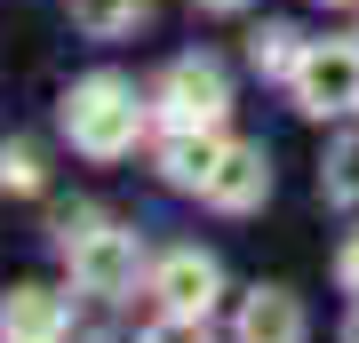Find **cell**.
<instances>
[{"mask_svg": "<svg viewBox=\"0 0 359 343\" xmlns=\"http://www.w3.org/2000/svg\"><path fill=\"white\" fill-rule=\"evenodd\" d=\"M0 184H8V191H40V184H48V168H40L32 144H0Z\"/></svg>", "mask_w": 359, "mask_h": 343, "instance_id": "cell-13", "label": "cell"}, {"mask_svg": "<svg viewBox=\"0 0 359 343\" xmlns=\"http://www.w3.org/2000/svg\"><path fill=\"white\" fill-rule=\"evenodd\" d=\"M327 8H351V0H327Z\"/></svg>", "mask_w": 359, "mask_h": 343, "instance_id": "cell-17", "label": "cell"}, {"mask_svg": "<svg viewBox=\"0 0 359 343\" xmlns=\"http://www.w3.org/2000/svg\"><path fill=\"white\" fill-rule=\"evenodd\" d=\"M56 240H65V255H72V288H80V295L112 304V295L136 288V264H144L136 231L104 224L96 208H72V216H56Z\"/></svg>", "mask_w": 359, "mask_h": 343, "instance_id": "cell-2", "label": "cell"}, {"mask_svg": "<svg viewBox=\"0 0 359 343\" xmlns=\"http://www.w3.org/2000/svg\"><path fill=\"white\" fill-rule=\"evenodd\" d=\"M136 343H216V335H208V319H176V311H168L160 328H152V335H136Z\"/></svg>", "mask_w": 359, "mask_h": 343, "instance_id": "cell-14", "label": "cell"}, {"mask_svg": "<svg viewBox=\"0 0 359 343\" xmlns=\"http://www.w3.org/2000/svg\"><path fill=\"white\" fill-rule=\"evenodd\" d=\"M304 335H311V319L287 288H256L231 319V343H304Z\"/></svg>", "mask_w": 359, "mask_h": 343, "instance_id": "cell-7", "label": "cell"}, {"mask_svg": "<svg viewBox=\"0 0 359 343\" xmlns=\"http://www.w3.org/2000/svg\"><path fill=\"white\" fill-rule=\"evenodd\" d=\"M200 8H216V16H231V8H240V0H200Z\"/></svg>", "mask_w": 359, "mask_h": 343, "instance_id": "cell-16", "label": "cell"}, {"mask_svg": "<svg viewBox=\"0 0 359 343\" xmlns=\"http://www.w3.org/2000/svg\"><path fill=\"white\" fill-rule=\"evenodd\" d=\"M200 200L224 208V216L264 208V200H271V160H264V144H224V160H216V176H208Z\"/></svg>", "mask_w": 359, "mask_h": 343, "instance_id": "cell-6", "label": "cell"}, {"mask_svg": "<svg viewBox=\"0 0 359 343\" xmlns=\"http://www.w3.org/2000/svg\"><path fill=\"white\" fill-rule=\"evenodd\" d=\"M152 104H160L168 128H216V120L231 112V72H224L216 56H176Z\"/></svg>", "mask_w": 359, "mask_h": 343, "instance_id": "cell-4", "label": "cell"}, {"mask_svg": "<svg viewBox=\"0 0 359 343\" xmlns=\"http://www.w3.org/2000/svg\"><path fill=\"white\" fill-rule=\"evenodd\" d=\"M287 88H295V112H311V120L351 112L359 104V40H311Z\"/></svg>", "mask_w": 359, "mask_h": 343, "instance_id": "cell-3", "label": "cell"}, {"mask_svg": "<svg viewBox=\"0 0 359 343\" xmlns=\"http://www.w3.org/2000/svg\"><path fill=\"white\" fill-rule=\"evenodd\" d=\"M152 295H160V311H176V319H208L216 295H224V271H216L208 248H168L152 264Z\"/></svg>", "mask_w": 359, "mask_h": 343, "instance_id": "cell-5", "label": "cell"}, {"mask_svg": "<svg viewBox=\"0 0 359 343\" xmlns=\"http://www.w3.org/2000/svg\"><path fill=\"white\" fill-rule=\"evenodd\" d=\"M65 136H72V152H88V160L136 152V136H144V104H136V88H128L120 72L72 80V96H65Z\"/></svg>", "mask_w": 359, "mask_h": 343, "instance_id": "cell-1", "label": "cell"}, {"mask_svg": "<svg viewBox=\"0 0 359 343\" xmlns=\"http://www.w3.org/2000/svg\"><path fill=\"white\" fill-rule=\"evenodd\" d=\"M65 335V304L48 288H8L0 295V343H56Z\"/></svg>", "mask_w": 359, "mask_h": 343, "instance_id": "cell-9", "label": "cell"}, {"mask_svg": "<svg viewBox=\"0 0 359 343\" xmlns=\"http://www.w3.org/2000/svg\"><path fill=\"white\" fill-rule=\"evenodd\" d=\"M304 48H311V40L295 32V25H264L256 40H248V64H256V72H271V80H295Z\"/></svg>", "mask_w": 359, "mask_h": 343, "instance_id": "cell-11", "label": "cell"}, {"mask_svg": "<svg viewBox=\"0 0 359 343\" xmlns=\"http://www.w3.org/2000/svg\"><path fill=\"white\" fill-rule=\"evenodd\" d=\"M320 191H327L335 208H359V136H344V144L327 152V168H320Z\"/></svg>", "mask_w": 359, "mask_h": 343, "instance_id": "cell-12", "label": "cell"}, {"mask_svg": "<svg viewBox=\"0 0 359 343\" xmlns=\"http://www.w3.org/2000/svg\"><path fill=\"white\" fill-rule=\"evenodd\" d=\"M335 280H344V288L359 295V231H351V240H344V255H335Z\"/></svg>", "mask_w": 359, "mask_h": 343, "instance_id": "cell-15", "label": "cell"}, {"mask_svg": "<svg viewBox=\"0 0 359 343\" xmlns=\"http://www.w3.org/2000/svg\"><path fill=\"white\" fill-rule=\"evenodd\" d=\"M216 160H224V136H216V128H168V144H160V176L176 184V191H208Z\"/></svg>", "mask_w": 359, "mask_h": 343, "instance_id": "cell-8", "label": "cell"}, {"mask_svg": "<svg viewBox=\"0 0 359 343\" xmlns=\"http://www.w3.org/2000/svg\"><path fill=\"white\" fill-rule=\"evenodd\" d=\"M144 16H152V0H72V25L88 40H120V32H136Z\"/></svg>", "mask_w": 359, "mask_h": 343, "instance_id": "cell-10", "label": "cell"}]
</instances>
